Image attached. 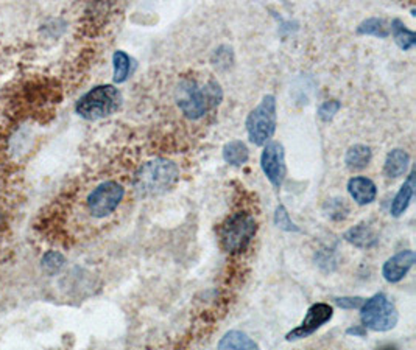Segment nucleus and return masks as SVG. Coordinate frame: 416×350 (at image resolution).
<instances>
[{"label": "nucleus", "mask_w": 416, "mask_h": 350, "mask_svg": "<svg viewBox=\"0 0 416 350\" xmlns=\"http://www.w3.org/2000/svg\"><path fill=\"white\" fill-rule=\"evenodd\" d=\"M223 99L222 87L215 80L200 81L184 78L176 89V104L187 119L198 120L217 108Z\"/></svg>", "instance_id": "1"}, {"label": "nucleus", "mask_w": 416, "mask_h": 350, "mask_svg": "<svg viewBox=\"0 0 416 350\" xmlns=\"http://www.w3.org/2000/svg\"><path fill=\"white\" fill-rule=\"evenodd\" d=\"M179 176V168L172 160L154 159L146 162L134 176V189L139 197L149 198L166 193Z\"/></svg>", "instance_id": "2"}, {"label": "nucleus", "mask_w": 416, "mask_h": 350, "mask_svg": "<svg viewBox=\"0 0 416 350\" xmlns=\"http://www.w3.org/2000/svg\"><path fill=\"white\" fill-rule=\"evenodd\" d=\"M122 94L117 87L103 84L91 89L77 102L75 111L86 120H100L116 114L122 106Z\"/></svg>", "instance_id": "3"}, {"label": "nucleus", "mask_w": 416, "mask_h": 350, "mask_svg": "<svg viewBox=\"0 0 416 350\" xmlns=\"http://www.w3.org/2000/svg\"><path fill=\"white\" fill-rule=\"evenodd\" d=\"M257 231L256 219L250 214H235L230 217L220 227V241L226 252L239 254L250 246Z\"/></svg>", "instance_id": "4"}, {"label": "nucleus", "mask_w": 416, "mask_h": 350, "mask_svg": "<svg viewBox=\"0 0 416 350\" xmlns=\"http://www.w3.org/2000/svg\"><path fill=\"white\" fill-rule=\"evenodd\" d=\"M247 133L251 143L264 146L272 141L277 125L276 99L273 95H265L255 109L247 117Z\"/></svg>", "instance_id": "5"}, {"label": "nucleus", "mask_w": 416, "mask_h": 350, "mask_svg": "<svg viewBox=\"0 0 416 350\" xmlns=\"http://www.w3.org/2000/svg\"><path fill=\"white\" fill-rule=\"evenodd\" d=\"M361 317L365 329L373 332H388L396 327L399 315L395 304L383 292H379L362 304Z\"/></svg>", "instance_id": "6"}, {"label": "nucleus", "mask_w": 416, "mask_h": 350, "mask_svg": "<svg viewBox=\"0 0 416 350\" xmlns=\"http://www.w3.org/2000/svg\"><path fill=\"white\" fill-rule=\"evenodd\" d=\"M125 189L116 181H106L89 193L87 210L94 218H105L111 215L124 199Z\"/></svg>", "instance_id": "7"}, {"label": "nucleus", "mask_w": 416, "mask_h": 350, "mask_svg": "<svg viewBox=\"0 0 416 350\" xmlns=\"http://www.w3.org/2000/svg\"><path fill=\"white\" fill-rule=\"evenodd\" d=\"M260 167H262V172L268 181L279 189L284 182L285 172H287V168H285V153L282 143L270 141L264 145L262 156H260Z\"/></svg>", "instance_id": "8"}, {"label": "nucleus", "mask_w": 416, "mask_h": 350, "mask_svg": "<svg viewBox=\"0 0 416 350\" xmlns=\"http://www.w3.org/2000/svg\"><path fill=\"white\" fill-rule=\"evenodd\" d=\"M334 315V308L329 304H314L311 308L307 310V315L297 329H293L285 335V339L287 341H297V339H303L311 337L312 333H315L318 329L324 325L326 322H329L332 319Z\"/></svg>", "instance_id": "9"}, {"label": "nucleus", "mask_w": 416, "mask_h": 350, "mask_svg": "<svg viewBox=\"0 0 416 350\" xmlns=\"http://www.w3.org/2000/svg\"><path fill=\"white\" fill-rule=\"evenodd\" d=\"M415 260H416V256L410 249L401 251L399 254L388 258L382 268L383 279L390 283L401 282L407 275V273L412 270V266L415 265Z\"/></svg>", "instance_id": "10"}, {"label": "nucleus", "mask_w": 416, "mask_h": 350, "mask_svg": "<svg viewBox=\"0 0 416 350\" xmlns=\"http://www.w3.org/2000/svg\"><path fill=\"white\" fill-rule=\"evenodd\" d=\"M348 192L358 206H366L378 197V187L371 179L365 176H356L351 177L348 182Z\"/></svg>", "instance_id": "11"}, {"label": "nucleus", "mask_w": 416, "mask_h": 350, "mask_svg": "<svg viewBox=\"0 0 416 350\" xmlns=\"http://www.w3.org/2000/svg\"><path fill=\"white\" fill-rule=\"evenodd\" d=\"M343 239L354 245L356 248L361 249H371L374 246H378L379 237L376 235L370 226L366 224H357L354 227H351L349 231L345 232Z\"/></svg>", "instance_id": "12"}, {"label": "nucleus", "mask_w": 416, "mask_h": 350, "mask_svg": "<svg viewBox=\"0 0 416 350\" xmlns=\"http://www.w3.org/2000/svg\"><path fill=\"white\" fill-rule=\"evenodd\" d=\"M410 165L409 153L402 148H395L387 154L385 164H383V173L388 177L402 176Z\"/></svg>", "instance_id": "13"}, {"label": "nucleus", "mask_w": 416, "mask_h": 350, "mask_svg": "<svg viewBox=\"0 0 416 350\" xmlns=\"http://www.w3.org/2000/svg\"><path fill=\"white\" fill-rule=\"evenodd\" d=\"M217 350H260L247 333L240 330H231L220 339Z\"/></svg>", "instance_id": "14"}, {"label": "nucleus", "mask_w": 416, "mask_h": 350, "mask_svg": "<svg viewBox=\"0 0 416 350\" xmlns=\"http://www.w3.org/2000/svg\"><path fill=\"white\" fill-rule=\"evenodd\" d=\"M413 193H415V173L412 172L410 176L407 177V181L404 182V185L399 189V192L396 193V197L391 202V215L393 217H401L404 212L409 207L410 201L413 198Z\"/></svg>", "instance_id": "15"}, {"label": "nucleus", "mask_w": 416, "mask_h": 350, "mask_svg": "<svg viewBox=\"0 0 416 350\" xmlns=\"http://www.w3.org/2000/svg\"><path fill=\"white\" fill-rule=\"evenodd\" d=\"M371 158H373V151L370 146L358 143V145L351 146V148L346 151L345 162L348 168L351 170H362L370 164Z\"/></svg>", "instance_id": "16"}, {"label": "nucleus", "mask_w": 416, "mask_h": 350, "mask_svg": "<svg viewBox=\"0 0 416 350\" xmlns=\"http://www.w3.org/2000/svg\"><path fill=\"white\" fill-rule=\"evenodd\" d=\"M390 33H393L396 45L404 52H409L416 45L415 31L409 30L401 19H395L390 26Z\"/></svg>", "instance_id": "17"}, {"label": "nucleus", "mask_w": 416, "mask_h": 350, "mask_svg": "<svg viewBox=\"0 0 416 350\" xmlns=\"http://www.w3.org/2000/svg\"><path fill=\"white\" fill-rule=\"evenodd\" d=\"M250 158V151L242 141H231L223 146V159L226 164L239 167L243 165Z\"/></svg>", "instance_id": "18"}, {"label": "nucleus", "mask_w": 416, "mask_h": 350, "mask_svg": "<svg viewBox=\"0 0 416 350\" xmlns=\"http://www.w3.org/2000/svg\"><path fill=\"white\" fill-rule=\"evenodd\" d=\"M357 33L363 36H376L380 39H385L390 36L388 23L380 18H370L358 23Z\"/></svg>", "instance_id": "19"}, {"label": "nucleus", "mask_w": 416, "mask_h": 350, "mask_svg": "<svg viewBox=\"0 0 416 350\" xmlns=\"http://www.w3.org/2000/svg\"><path fill=\"white\" fill-rule=\"evenodd\" d=\"M114 62V83L120 84L127 81L128 75L132 73V58L122 50H117L112 56Z\"/></svg>", "instance_id": "20"}, {"label": "nucleus", "mask_w": 416, "mask_h": 350, "mask_svg": "<svg viewBox=\"0 0 416 350\" xmlns=\"http://www.w3.org/2000/svg\"><path fill=\"white\" fill-rule=\"evenodd\" d=\"M274 224L279 227L282 231L287 232H298L299 227L292 222L287 210H285L284 206H277L276 207V214H274Z\"/></svg>", "instance_id": "21"}, {"label": "nucleus", "mask_w": 416, "mask_h": 350, "mask_svg": "<svg viewBox=\"0 0 416 350\" xmlns=\"http://www.w3.org/2000/svg\"><path fill=\"white\" fill-rule=\"evenodd\" d=\"M233 61H234V55L228 45H222L220 48H217L214 56H212V62H214V66L218 69H228L233 64Z\"/></svg>", "instance_id": "22"}, {"label": "nucleus", "mask_w": 416, "mask_h": 350, "mask_svg": "<svg viewBox=\"0 0 416 350\" xmlns=\"http://www.w3.org/2000/svg\"><path fill=\"white\" fill-rule=\"evenodd\" d=\"M63 265H64V257H63V254H60V252L50 251V252H47L43 258V268L50 274L60 271Z\"/></svg>", "instance_id": "23"}, {"label": "nucleus", "mask_w": 416, "mask_h": 350, "mask_svg": "<svg viewBox=\"0 0 416 350\" xmlns=\"http://www.w3.org/2000/svg\"><path fill=\"white\" fill-rule=\"evenodd\" d=\"M340 108H341V104L337 100L324 102L320 106V109H318V117H320L323 121H329L334 119V116H336Z\"/></svg>", "instance_id": "24"}, {"label": "nucleus", "mask_w": 416, "mask_h": 350, "mask_svg": "<svg viewBox=\"0 0 416 350\" xmlns=\"http://www.w3.org/2000/svg\"><path fill=\"white\" fill-rule=\"evenodd\" d=\"M340 308H346V310H354V308H361L365 302L362 297H337L334 299Z\"/></svg>", "instance_id": "25"}, {"label": "nucleus", "mask_w": 416, "mask_h": 350, "mask_svg": "<svg viewBox=\"0 0 416 350\" xmlns=\"http://www.w3.org/2000/svg\"><path fill=\"white\" fill-rule=\"evenodd\" d=\"M348 335H354V337H365L366 335V329L363 325H356V327H351L346 330Z\"/></svg>", "instance_id": "26"}, {"label": "nucleus", "mask_w": 416, "mask_h": 350, "mask_svg": "<svg viewBox=\"0 0 416 350\" xmlns=\"http://www.w3.org/2000/svg\"><path fill=\"white\" fill-rule=\"evenodd\" d=\"M376 350H399L396 344H382Z\"/></svg>", "instance_id": "27"}]
</instances>
